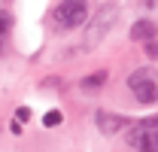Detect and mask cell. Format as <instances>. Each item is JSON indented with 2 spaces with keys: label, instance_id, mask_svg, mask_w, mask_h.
Masks as SVG:
<instances>
[{
  "label": "cell",
  "instance_id": "cell-2",
  "mask_svg": "<svg viewBox=\"0 0 158 152\" xmlns=\"http://www.w3.org/2000/svg\"><path fill=\"white\" fill-rule=\"evenodd\" d=\"M128 91L143 107L155 103L158 100V70H152V67H137L134 73L128 76Z\"/></svg>",
  "mask_w": 158,
  "mask_h": 152
},
{
  "label": "cell",
  "instance_id": "cell-6",
  "mask_svg": "<svg viewBox=\"0 0 158 152\" xmlns=\"http://www.w3.org/2000/svg\"><path fill=\"white\" fill-rule=\"evenodd\" d=\"M158 37V24L155 21H149V19H140L131 24V40L134 43H146V40H155Z\"/></svg>",
  "mask_w": 158,
  "mask_h": 152
},
{
  "label": "cell",
  "instance_id": "cell-4",
  "mask_svg": "<svg viewBox=\"0 0 158 152\" xmlns=\"http://www.w3.org/2000/svg\"><path fill=\"white\" fill-rule=\"evenodd\" d=\"M49 19L58 31H73V27H82L88 21V6H85V0H64L52 9Z\"/></svg>",
  "mask_w": 158,
  "mask_h": 152
},
{
  "label": "cell",
  "instance_id": "cell-8",
  "mask_svg": "<svg viewBox=\"0 0 158 152\" xmlns=\"http://www.w3.org/2000/svg\"><path fill=\"white\" fill-rule=\"evenodd\" d=\"M9 31H12V15L3 9V12H0V49H3V43L9 37Z\"/></svg>",
  "mask_w": 158,
  "mask_h": 152
},
{
  "label": "cell",
  "instance_id": "cell-1",
  "mask_svg": "<svg viewBox=\"0 0 158 152\" xmlns=\"http://www.w3.org/2000/svg\"><path fill=\"white\" fill-rule=\"evenodd\" d=\"M118 15H122V9H118V3H103L98 12H94V19L88 21V27H85V40H82V46L85 49H91V46H98L100 40L106 37L113 27L118 24Z\"/></svg>",
  "mask_w": 158,
  "mask_h": 152
},
{
  "label": "cell",
  "instance_id": "cell-12",
  "mask_svg": "<svg viewBox=\"0 0 158 152\" xmlns=\"http://www.w3.org/2000/svg\"><path fill=\"white\" fill-rule=\"evenodd\" d=\"M143 9H158V0H140Z\"/></svg>",
  "mask_w": 158,
  "mask_h": 152
},
{
  "label": "cell",
  "instance_id": "cell-11",
  "mask_svg": "<svg viewBox=\"0 0 158 152\" xmlns=\"http://www.w3.org/2000/svg\"><path fill=\"white\" fill-rule=\"evenodd\" d=\"M27 119H31V110H27V107H19V110H15V122H21V125H24Z\"/></svg>",
  "mask_w": 158,
  "mask_h": 152
},
{
  "label": "cell",
  "instance_id": "cell-3",
  "mask_svg": "<svg viewBox=\"0 0 158 152\" xmlns=\"http://www.w3.org/2000/svg\"><path fill=\"white\" fill-rule=\"evenodd\" d=\"M125 143L137 152H158V116L134 122L125 131Z\"/></svg>",
  "mask_w": 158,
  "mask_h": 152
},
{
  "label": "cell",
  "instance_id": "cell-9",
  "mask_svg": "<svg viewBox=\"0 0 158 152\" xmlns=\"http://www.w3.org/2000/svg\"><path fill=\"white\" fill-rule=\"evenodd\" d=\"M61 122H64V113H61V110H49V113L43 116V125H46V128H58Z\"/></svg>",
  "mask_w": 158,
  "mask_h": 152
},
{
  "label": "cell",
  "instance_id": "cell-10",
  "mask_svg": "<svg viewBox=\"0 0 158 152\" xmlns=\"http://www.w3.org/2000/svg\"><path fill=\"white\" fill-rule=\"evenodd\" d=\"M143 52L155 61V58H158V43H155V40H146V43H143Z\"/></svg>",
  "mask_w": 158,
  "mask_h": 152
},
{
  "label": "cell",
  "instance_id": "cell-7",
  "mask_svg": "<svg viewBox=\"0 0 158 152\" xmlns=\"http://www.w3.org/2000/svg\"><path fill=\"white\" fill-rule=\"evenodd\" d=\"M106 70H98V73H88L85 76V79H82V82H79V85H82V91H91V88H100V85H103V82H106Z\"/></svg>",
  "mask_w": 158,
  "mask_h": 152
},
{
  "label": "cell",
  "instance_id": "cell-5",
  "mask_svg": "<svg viewBox=\"0 0 158 152\" xmlns=\"http://www.w3.org/2000/svg\"><path fill=\"white\" fill-rule=\"evenodd\" d=\"M94 125H98V131H100V134L113 137V134L125 131V128H131L134 122H131L128 116H122V113H110V110H98V113H94Z\"/></svg>",
  "mask_w": 158,
  "mask_h": 152
}]
</instances>
